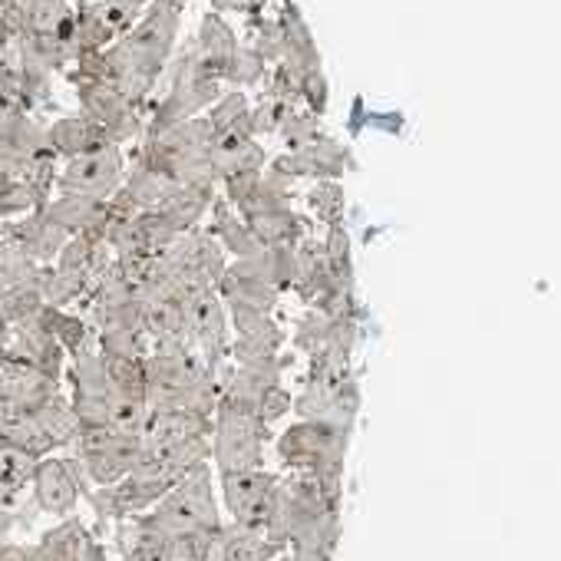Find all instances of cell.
Listing matches in <instances>:
<instances>
[{
    "label": "cell",
    "mask_w": 561,
    "mask_h": 561,
    "mask_svg": "<svg viewBox=\"0 0 561 561\" xmlns=\"http://www.w3.org/2000/svg\"><path fill=\"white\" fill-rule=\"evenodd\" d=\"M87 538H90L87 525L67 515L57 528L44 531L37 545H27V561H73Z\"/></svg>",
    "instance_id": "21"
},
{
    "label": "cell",
    "mask_w": 561,
    "mask_h": 561,
    "mask_svg": "<svg viewBox=\"0 0 561 561\" xmlns=\"http://www.w3.org/2000/svg\"><path fill=\"white\" fill-rule=\"evenodd\" d=\"M218 244H221V251L225 254H231L234 261H241V257H251V254H257L264 244L251 234V228L241 221V215L225 202V198H215L211 202V208H208V228H205Z\"/></svg>",
    "instance_id": "18"
},
{
    "label": "cell",
    "mask_w": 561,
    "mask_h": 561,
    "mask_svg": "<svg viewBox=\"0 0 561 561\" xmlns=\"http://www.w3.org/2000/svg\"><path fill=\"white\" fill-rule=\"evenodd\" d=\"M96 351L113 354V357H133L142 360L149 354V337L142 328H119V331H103L96 334Z\"/></svg>",
    "instance_id": "27"
},
{
    "label": "cell",
    "mask_w": 561,
    "mask_h": 561,
    "mask_svg": "<svg viewBox=\"0 0 561 561\" xmlns=\"http://www.w3.org/2000/svg\"><path fill=\"white\" fill-rule=\"evenodd\" d=\"M73 561H106V551H103V545L90 535L87 541H83V548L77 551V558Z\"/></svg>",
    "instance_id": "29"
},
{
    "label": "cell",
    "mask_w": 561,
    "mask_h": 561,
    "mask_svg": "<svg viewBox=\"0 0 561 561\" xmlns=\"http://www.w3.org/2000/svg\"><path fill=\"white\" fill-rule=\"evenodd\" d=\"M31 489H34V502L41 512L67 518L77 512L80 499L90 492V482L80 469V462L70 456H44L34 466L31 476Z\"/></svg>",
    "instance_id": "12"
},
{
    "label": "cell",
    "mask_w": 561,
    "mask_h": 561,
    "mask_svg": "<svg viewBox=\"0 0 561 561\" xmlns=\"http://www.w3.org/2000/svg\"><path fill=\"white\" fill-rule=\"evenodd\" d=\"M37 314L14 321V324H0V360H11V364L37 370L50 380H60L64 367H67V354L47 334V328L41 324Z\"/></svg>",
    "instance_id": "11"
},
{
    "label": "cell",
    "mask_w": 561,
    "mask_h": 561,
    "mask_svg": "<svg viewBox=\"0 0 561 561\" xmlns=\"http://www.w3.org/2000/svg\"><path fill=\"white\" fill-rule=\"evenodd\" d=\"M351 446V430L324 420H298L277 439V456L291 472L344 476V459Z\"/></svg>",
    "instance_id": "4"
},
{
    "label": "cell",
    "mask_w": 561,
    "mask_h": 561,
    "mask_svg": "<svg viewBox=\"0 0 561 561\" xmlns=\"http://www.w3.org/2000/svg\"><path fill=\"white\" fill-rule=\"evenodd\" d=\"M4 44H8V27L0 24V50H4Z\"/></svg>",
    "instance_id": "32"
},
{
    "label": "cell",
    "mask_w": 561,
    "mask_h": 561,
    "mask_svg": "<svg viewBox=\"0 0 561 561\" xmlns=\"http://www.w3.org/2000/svg\"><path fill=\"white\" fill-rule=\"evenodd\" d=\"M37 459L14 449V446H0V505H14L24 489H31V476H34Z\"/></svg>",
    "instance_id": "24"
},
{
    "label": "cell",
    "mask_w": 561,
    "mask_h": 561,
    "mask_svg": "<svg viewBox=\"0 0 561 561\" xmlns=\"http://www.w3.org/2000/svg\"><path fill=\"white\" fill-rule=\"evenodd\" d=\"M0 238H4L8 244H14L21 254H27L34 264H54V257L60 254V248L67 244V231L57 228L44 208H34L27 215H18V218H8L4 228H0Z\"/></svg>",
    "instance_id": "15"
},
{
    "label": "cell",
    "mask_w": 561,
    "mask_h": 561,
    "mask_svg": "<svg viewBox=\"0 0 561 561\" xmlns=\"http://www.w3.org/2000/svg\"><path fill=\"white\" fill-rule=\"evenodd\" d=\"M185 344L198 354V360L208 370L228 367V344H231V324L221 298L215 291L195 295L185 301Z\"/></svg>",
    "instance_id": "10"
},
{
    "label": "cell",
    "mask_w": 561,
    "mask_h": 561,
    "mask_svg": "<svg viewBox=\"0 0 561 561\" xmlns=\"http://www.w3.org/2000/svg\"><path fill=\"white\" fill-rule=\"evenodd\" d=\"M37 318L47 328V334L60 344V351L67 354V360L77 357V354H83V351H90V347H96V334H93V328L80 314H73L67 308H47L44 305Z\"/></svg>",
    "instance_id": "20"
},
{
    "label": "cell",
    "mask_w": 561,
    "mask_h": 561,
    "mask_svg": "<svg viewBox=\"0 0 561 561\" xmlns=\"http://www.w3.org/2000/svg\"><path fill=\"white\" fill-rule=\"evenodd\" d=\"M291 413V390L280 383V387H274L264 400H261V410H257V416L267 423V426H274L280 416H288Z\"/></svg>",
    "instance_id": "28"
},
{
    "label": "cell",
    "mask_w": 561,
    "mask_h": 561,
    "mask_svg": "<svg viewBox=\"0 0 561 561\" xmlns=\"http://www.w3.org/2000/svg\"><path fill=\"white\" fill-rule=\"evenodd\" d=\"M126 179V165H123V152L116 142H103L96 149H87L73 159L64 162V169H57L54 188L57 192H73V195H87L96 202H110Z\"/></svg>",
    "instance_id": "8"
},
{
    "label": "cell",
    "mask_w": 561,
    "mask_h": 561,
    "mask_svg": "<svg viewBox=\"0 0 561 561\" xmlns=\"http://www.w3.org/2000/svg\"><path fill=\"white\" fill-rule=\"evenodd\" d=\"M0 561H27V545L0 541Z\"/></svg>",
    "instance_id": "30"
},
{
    "label": "cell",
    "mask_w": 561,
    "mask_h": 561,
    "mask_svg": "<svg viewBox=\"0 0 561 561\" xmlns=\"http://www.w3.org/2000/svg\"><path fill=\"white\" fill-rule=\"evenodd\" d=\"M80 100H83V119H90L110 142H129L136 133H139V119H136V110H133V100L123 96L116 87L103 83V80H90L83 90H80Z\"/></svg>",
    "instance_id": "13"
},
{
    "label": "cell",
    "mask_w": 561,
    "mask_h": 561,
    "mask_svg": "<svg viewBox=\"0 0 561 561\" xmlns=\"http://www.w3.org/2000/svg\"><path fill=\"white\" fill-rule=\"evenodd\" d=\"M73 459L80 462L87 482L113 485L142 459V436L129 430H80L73 439Z\"/></svg>",
    "instance_id": "6"
},
{
    "label": "cell",
    "mask_w": 561,
    "mask_h": 561,
    "mask_svg": "<svg viewBox=\"0 0 561 561\" xmlns=\"http://www.w3.org/2000/svg\"><path fill=\"white\" fill-rule=\"evenodd\" d=\"M110 142L90 119H60L47 129V146L54 156H64V159H73L87 149H96Z\"/></svg>",
    "instance_id": "22"
},
{
    "label": "cell",
    "mask_w": 561,
    "mask_h": 561,
    "mask_svg": "<svg viewBox=\"0 0 561 561\" xmlns=\"http://www.w3.org/2000/svg\"><path fill=\"white\" fill-rule=\"evenodd\" d=\"M291 410L298 420H324L334 426L351 430L360 410V390L351 370H334V374H314L308 377L305 390L291 397Z\"/></svg>",
    "instance_id": "9"
},
{
    "label": "cell",
    "mask_w": 561,
    "mask_h": 561,
    "mask_svg": "<svg viewBox=\"0 0 561 561\" xmlns=\"http://www.w3.org/2000/svg\"><path fill=\"white\" fill-rule=\"evenodd\" d=\"M291 341L311 360L314 374L351 370V351L357 344V318H328L314 308H305Z\"/></svg>",
    "instance_id": "7"
},
{
    "label": "cell",
    "mask_w": 561,
    "mask_h": 561,
    "mask_svg": "<svg viewBox=\"0 0 561 561\" xmlns=\"http://www.w3.org/2000/svg\"><path fill=\"white\" fill-rule=\"evenodd\" d=\"M146 528L179 538V535H211L221 528V512L215 499V472L211 462H198L188 469L149 512L136 515Z\"/></svg>",
    "instance_id": "1"
},
{
    "label": "cell",
    "mask_w": 561,
    "mask_h": 561,
    "mask_svg": "<svg viewBox=\"0 0 561 561\" xmlns=\"http://www.w3.org/2000/svg\"><path fill=\"white\" fill-rule=\"evenodd\" d=\"M156 257L165 267V274L172 277V285H175L182 301L205 295V291H215L218 277L228 267V254L221 251V244L205 228H192V231L179 234Z\"/></svg>",
    "instance_id": "3"
},
{
    "label": "cell",
    "mask_w": 561,
    "mask_h": 561,
    "mask_svg": "<svg viewBox=\"0 0 561 561\" xmlns=\"http://www.w3.org/2000/svg\"><path fill=\"white\" fill-rule=\"evenodd\" d=\"M271 439V426L254 413H238L218 407L211 416V436H208V462L218 472H238V469H257L264 466V446Z\"/></svg>",
    "instance_id": "5"
},
{
    "label": "cell",
    "mask_w": 561,
    "mask_h": 561,
    "mask_svg": "<svg viewBox=\"0 0 561 561\" xmlns=\"http://www.w3.org/2000/svg\"><path fill=\"white\" fill-rule=\"evenodd\" d=\"M14 525H18V515L8 505H0V541H8V535L14 531Z\"/></svg>",
    "instance_id": "31"
},
{
    "label": "cell",
    "mask_w": 561,
    "mask_h": 561,
    "mask_svg": "<svg viewBox=\"0 0 561 561\" xmlns=\"http://www.w3.org/2000/svg\"><path fill=\"white\" fill-rule=\"evenodd\" d=\"M139 436H142V456L162 453V449L182 446L188 439L211 436V420L188 413V410H149Z\"/></svg>",
    "instance_id": "16"
},
{
    "label": "cell",
    "mask_w": 561,
    "mask_h": 561,
    "mask_svg": "<svg viewBox=\"0 0 561 561\" xmlns=\"http://www.w3.org/2000/svg\"><path fill=\"white\" fill-rule=\"evenodd\" d=\"M351 169V152L331 139H314L288 156H280L271 162V172L280 175V179H288V182H298V179H341L344 172Z\"/></svg>",
    "instance_id": "14"
},
{
    "label": "cell",
    "mask_w": 561,
    "mask_h": 561,
    "mask_svg": "<svg viewBox=\"0 0 561 561\" xmlns=\"http://www.w3.org/2000/svg\"><path fill=\"white\" fill-rule=\"evenodd\" d=\"M308 208L314 211V218H318L324 228L341 225V221H344V215H347V195H344L341 182H337V179H324V182H318V185L308 192Z\"/></svg>",
    "instance_id": "26"
},
{
    "label": "cell",
    "mask_w": 561,
    "mask_h": 561,
    "mask_svg": "<svg viewBox=\"0 0 561 561\" xmlns=\"http://www.w3.org/2000/svg\"><path fill=\"white\" fill-rule=\"evenodd\" d=\"M264 162H267V156L254 142L251 129H234V133L215 136V142H211V179L215 182L241 175V172H261Z\"/></svg>",
    "instance_id": "17"
},
{
    "label": "cell",
    "mask_w": 561,
    "mask_h": 561,
    "mask_svg": "<svg viewBox=\"0 0 561 561\" xmlns=\"http://www.w3.org/2000/svg\"><path fill=\"white\" fill-rule=\"evenodd\" d=\"M139 328L149 337V344L185 341V301H149V305H142Z\"/></svg>",
    "instance_id": "23"
},
{
    "label": "cell",
    "mask_w": 561,
    "mask_h": 561,
    "mask_svg": "<svg viewBox=\"0 0 561 561\" xmlns=\"http://www.w3.org/2000/svg\"><path fill=\"white\" fill-rule=\"evenodd\" d=\"M41 308H44V298L37 291V280H31V285H4L0 288V324L34 318Z\"/></svg>",
    "instance_id": "25"
},
{
    "label": "cell",
    "mask_w": 561,
    "mask_h": 561,
    "mask_svg": "<svg viewBox=\"0 0 561 561\" xmlns=\"http://www.w3.org/2000/svg\"><path fill=\"white\" fill-rule=\"evenodd\" d=\"M291 202L295 195L288 179L274 172H257L251 188L231 208L241 215V221L264 248H295L301 238H308V228Z\"/></svg>",
    "instance_id": "2"
},
{
    "label": "cell",
    "mask_w": 561,
    "mask_h": 561,
    "mask_svg": "<svg viewBox=\"0 0 561 561\" xmlns=\"http://www.w3.org/2000/svg\"><path fill=\"white\" fill-rule=\"evenodd\" d=\"M41 208H44V215L57 228H64L67 234H80V231L100 228L106 202H96V198H87V195H73V192H57Z\"/></svg>",
    "instance_id": "19"
}]
</instances>
